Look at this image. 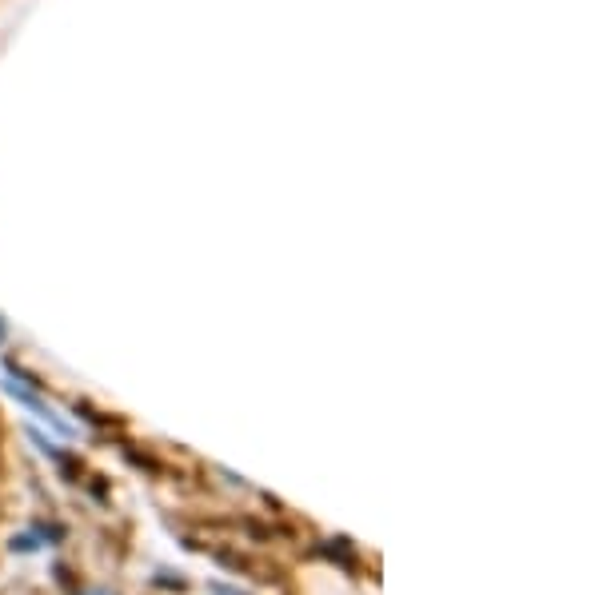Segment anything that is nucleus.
Segmentation results:
<instances>
[{
  "instance_id": "1",
  "label": "nucleus",
  "mask_w": 599,
  "mask_h": 595,
  "mask_svg": "<svg viewBox=\"0 0 599 595\" xmlns=\"http://www.w3.org/2000/svg\"><path fill=\"white\" fill-rule=\"evenodd\" d=\"M93 595H104V592H93Z\"/></svg>"
},
{
  "instance_id": "2",
  "label": "nucleus",
  "mask_w": 599,
  "mask_h": 595,
  "mask_svg": "<svg viewBox=\"0 0 599 595\" xmlns=\"http://www.w3.org/2000/svg\"><path fill=\"white\" fill-rule=\"evenodd\" d=\"M0 336H4V328H0Z\"/></svg>"
}]
</instances>
